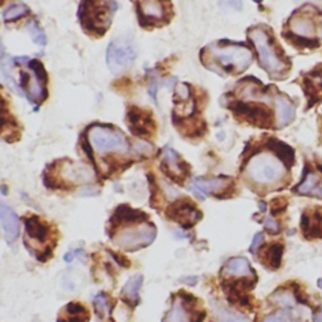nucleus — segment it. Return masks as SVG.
Masks as SVG:
<instances>
[{
	"mask_svg": "<svg viewBox=\"0 0 322 322\" xmlns=\"http://www.w3.org/2000/svg\"><path fill=\"white\" fill-rule=\"evenodd\" d=\"M253 54L242 44L222 41L209 44L200 52L201 63L213 72L238 75L252 63Z\"/></svg>",
	"mask_w": 322,
	"mask_h": 322,
	"instance_id": "nucleus-1",
	"label": "nucleus"
},
{
	"mask_svg": "<svg viewBox=\"0 0 322 322\" xmlns=\"http://www.w3.org/2000/svg\"><path fill=\"white\" fill-rule=\"evenodd\" d=\"M116 10V0H81L77 18L86 33L99 38L111 27Z\"/></svg>",
	"mask_w": 322,
	"mask_h": 322,
	"instance_id": "nucleus-2",
	"label": "nucleus"
},
{
	"mask_svg": "<svg viewBox=\"0 0 322 322\" xmlns=\"http://www.w3.org/2000/svg\"><path fill=\"white\" fill-rule=\"evenodd\" d=\"M86 144L91 150L99 154L126 153L129 140L121 130L111 125L93 124L86 131Z\"/></svg>",
	"mask_w": 322,
	"mask_h": 322,
	"instance_id": "nucleus-3",
	"label": "nucleus"
},
{
	"mask_svg": "<svg viewBox=\"0 0 322 322\" xmlns=\"http://www.w3.org/2000/svg\"><path fill=\"white\" fill-rule=\"evenodd\" d=\"M249 38L255 48L257 49L259 63L269 75H279L289 70L290 63L283 58L267 30H264L262 27L252 28L249 32Z\"/></svg>",
	"mask_w": 322,
	"mask_h": 322,
	"instance_id": "nucleus-4",
	"label": "nucleus"
},
{
	"mask_svg": "<svg viewBox=\"0 0 322 322\" xmlns=\"http://www.w3.org/2000/svg\"><path fill=\"white\" fill-rule=\"evenodd\" d=\"M28 70L22 69L19 72L20 90L24 91L28 101L33 104L34 109H38L48 97V75L44 64L39 59L27 61Z\"/></svg>",
	"mask_w": 322,
	"mask_h": 322,
	"instance_id": "nucleus-5",
	"label": "nucleus"
},
{
	"mask_svg": "<svg viewBox=\"0 0 322 322\" xmlns=\"http://www.w3.org/2000/svg\"><path fill=\"white\" fill-rule=\"evenodd\" d=\"M136 15L138 24L145 29L167 24L172 17L170 0H136Z\"/></svg>",
	"mask_w": 322,
	"mask_h": 322,
	"instance_id": "nucleus-6",
	"label": "nucleus"
},
{
	"mask_svg": "<svg viewBox=\"0 0 322 322\" xmlns=\"http://www.w3.org/2000/svg\"><path fill=\"white\" fill-rule=\"evenodd\" d=\"M283 164L272 154H258L247 165V174L258 184H272L283 176Z\"/></svg>",
	"mask_w": 322,
	"mask_h": 322,
	"instance_id": "nucleus-7",
	"label": "nucleus"
},
{
	"mask_svg": "<svg viewBox=\"0 0 322 322\" xmlns=\"http://www.w3.org/2000/svg\"><path fill=\"white\" fill-rule=\"evenodd\" d=\"M156 228L151 223H140L135 227H127L115 237V243L125 251L133 252L151 244L156 238Z\"/></svg>",
	"mask_w": 322,
	"mask_h": 322,
	"instance_id": "nucleus-8",
	"label": "nucleus"
},
{
	"mask_svg": "<svg viewBox=\"0 0 322 322\" xmlns=\"http://www.w3.org/2000/svg\"><path fill=\"white\" fill-rule=\"evenodd\" d=\"M135 58V48L126 39H115L106 51L107 67L114 75H120L129 69Z\"/></svg>",
	"mask_w": 322,
	"mask_h": 322,
	"instance_id": "nucleus-9",
	"label": "nucleus"
},
{
	"mask_svg": "<svg viewBox=\"0 0 322 322\" xmlns=\"http://www.w3.org/2000/svg\"><path fill=\"white\" fill-rule=\"evenodd\" d=\"M125 120H126L129 130L135 136L149 138L155 135L156 121L151 110L142 109L136 104H129L126 107Z\"/></svg>",
	"mask_w": 322,
	"mask_h": 322,
	"instance_id": "nucleus-10",
	"label": "nucleus"
},
{
	"mask_svg": "<svg viewBox=\"0 0 322 322\" xmlns=\"http://www.w3.org/2000/svg\"><path fill=\"white\" fill-rule=\"evenodd\" d=\"M161 169L175 183H183L189 172V165L180 158L176 151L167 148L162 151Z\"/></svg>",
	"mask_w": 322,
	"mask_h": 322,
	"instance_id": "nucleus-11",
	"label": "nucleus"
},
{
	"mask_svg": "<svg viewBox=\"0 0 322 322\" xmlns=\"http://www.w3.org/2000/svg\"><path fill=\"white\" fill-rule=\"evenodd\" d=\"M290 29L300 38L311 39L316 35L318 28L312 12L301 9L297 10L290 19Z\"/></svg>",
	"mask_w": 322,
	"mask_h": 322,
	"instance_id": "nucleus-12",
	"label": "nucleus"
},
{
	"mask_svg": "<svg viewBox=\"0 0 322 322\" xmlns=\"http://www.w3.org/2000/svg\"><path fill=\"white\" fill-rule=\"evenodd\" d=\"M167 217L182 224L183 227L189 228L194 226L201 218V213L190 203L189 200L176 201L167 210Z\"/></svg>",
	"mask_w": 322,
	"mask_h": 322,
	"instance_id": "nucleus-13",
	"label": "nucleus"
},
{
	"mask_svg": "<svg viewBox=\"0 0 322 322\" xmlns=\"http://www.w3.org/2000/svg\"><path fill=\"white\" fill-rule=\"evenodd\" d=\"M187 296H180L172 302L171 308L165 316L164 322H201L205 317V312H199L195 318H193L190 313L189 307H188Z\"/></svg>",
	"mask_w": 322,
	"mask_h": 322,
	"instance_id": "nucleus-14",
	"label": "nucleus"
},
{
	"mask_svg": "<svg viewBox=\"0 0 322 322\" xmlns=\"http://www.w3.org/2000/svg\"><path fill=\"white\" fill-rule=\"evenodd\" d=\"M229 180L223 177H196L194 179L192 190L198 195V198L204 199L210 193H219L228 190Z\"/></svg>",
	"mask_w": 322,
	"mask_h": 322,
	"instance_id": "nucleus-15",
	"label": "nucleus"
},
{
	"mask_svg": "<svg viewBox=\"0 0 322 322\" xmlns=\"http://www.w3.org/2000/svg\"><path fill=\"white\" fill-rule=\"evenodd\" d=\"M0 223L5 230V238L12 244L19 235V219L12 208L0 204Z\"/></svg>",
	"mask_w": 322,
	"mask_h": 322,
	"instance_id": "nucleus-16",
	"label": "nucleus"
},
{
	"mask_svg": "<svg viewBox=\"0 0 322 322\" xmlns=\"http://www.w3.org/2000/svg\"><path fill=\"white\" fill-rule=\"evenodd\" d=\"M233 110L235 111V114H242V116L244 119H247L251 122H257L259 121L261 126H266L264 122L269 121V114L267 110H264L263 107L257 106V104H248V103H238L233 107Z\"/></svg>",
	"mask_w": 322,
	"mask_h": 322,
	"instance_id": "nucleus-17",
	"label": "nucleus"
},
{
	"mask_svg": "<svg viewBox=\"0 0 322 322\" xmlns=\"http://www.w3.org/2000/svg\"><path fill=\"white\" fill-rule=\"evenodd\" d=\"M276 111L277 124L278 127H284L290 124L295 117V107L289 99L283 96L276 97Z\"/></svg>",
	"mask_w": 322,
	"mask_h": 322,
	"instance_id": "nucleus-18",
	"label": "nucleus"
},
{
	"mask_svg": "<svg viewBox=\"0 0 322 322\" xmlns=\"http://www.w3.org/2000/svg\"><path fill=\"white\" fill-rule=\"evenodd\" d=\"M223 272L227 274H232V276H252L253 269L249 266V262L245 258L242 257H234L227 262L226 266L223 267Z\"/></svg>",
	"mask_w": 322,
	"mask_h": 322,
	"instance_id": "nucleus-19",
	"label": "nucleus"
},
{
	"mask_svg": "<svg viewBox=\"0 0 322 322\" xmlns=\"http://www.w3.org/2000/svg\"><path fill=\"white\" fill-rule=\"evenodd\" d=\"M25 233L29 238H32L33 240H38V242H43L46 239L47 234H48V228L44 223H42L39 221V218L37 217H32V218L27 219L25 221Z\"/></svg>",
	"mask_w": 322,
	"mask_h": 322,
	"instance_id": "nucleus-20",
	"label": "nucleus"
},
{
	"mask_svg": "<svg viewBox=\"0 0 322 322\" xmlns=\"http://www.w3.org/2000/svg\"><path fill=\"white\" fill-rule=\"evenodd\" d=\"M283 255V247L279 243H273L263 249V261L264 263H268L271 268H279Z\"/></svg>",
	"mask_w": 322,
	"mask_h": 322,
	"instance_id": "nucleus-21",
	"label": "nucleus"
},
{
	"mask_svg": "<svg viewBox=\"0 0 322 322\" xmlns=\"http://www.w3.org/2000/svg\"><path fill=\"white\" fill-rule=\"evenodd\" d=\"M298 192L322 196V185L320 184V177L316 174H313V172H308L300 184V187H298Z\"/></svg>",
	"mask_w": 322,
	"mask_h": 322,
	"instance_id": "nucleus-22",
	"label": "nucleus"
},
{
	"mask_svg": "<svg viewBox=\"0 0 322 322\" xmlns=\"http://www.w3.org/2000/svg\"><path fill=\"white\" fill-rule=\"evenodd\" d=\"M29 13L30 10L27 5L22 4V3H15V4L8 7L7 10L3 13V19H4L5 23L17 22V20L27 17Z\"/></svg>",
	"mask_w": 322,
	"mask_h": 322,
	"instance_id": "nucleus-23",
	"label": "nucleus"
},
{
	"mask_svg": "<svg viewBox=\"0 0 322 322\" xmlns=\"http://www.w3.org/2000/svg\"><path fill=\"white\" fill-rule=\"evenodd\" d=\"M213 311L218 322H248V318L245 316L232 312L219 303H213Z\"/></svg>",
	"mask_w": 322,
	"mask_h": 322,
	"instance_id": "nucleus-24",
	"label": "nucleus"
},
{
	"mask_svg": "<svg viewBox=\"0 0 322 322\" xmlns=\"http://www.w3.org/2000/svg\"><path fill=\"white\" fill-rule=\"evenodd\" d=\"M142 282H144V277L140 276V274L129 279V282L125 284L124 290H122V293H124V296H126L127 300H131V301L137 300L138 291H140L141 286H142Z\"/></svg>",
	"mask_w": 322,
	"mask_h": 322,
	"instance_id": "nucleus-25",
	"label": "nucleus"
},
{
	"mask_svg": "<svg viewBox=\"0 0 322 322\" xmlns=\"http://www.w3.org/2000/svg\"><path fill=\"white\" fill-rule=\"evenodd\" d=\"M27 30L28 33H29L30 38L33 39V42L35 44H38V46H46L47 44V37H46V33H44V30L42 29V27L39 25V23L37 22L35 19H32L29 20V22L27 23Z\"/></svg>",
	"mask_w": 322,
	"mask_h": 322,
	"instance_id": "nucleus-26",
	"label": "nucleus"
},
{
	"mask_svg": "<svg viewBox=\"0 0 322 322\" xmlns=\"http://www.w3.org/2000/svg\"><path fill=\"white\" fill-rule=\"evenodd\" d=\"M273 149L278 151V154L284 159V160H289V162L293 160V150L290 148V146L284 145V144H281V142H274Z\"/></svg>",
	"mask_w": 322,
	"mask_h": 322,
	"instance_id": "nucleus-27",
	"label": "nucleus"
},
{
	"mask_svg": "<svg viewBox=\"0 0 322 322\" xmlns=\"http://www.w3.org/2000/svg\"><path fill=\"white\" fill-rule=\"evenodd\" d=\"M107 305H109V303H107V297L104 295H102V293L95 298V308L99 313L107 312V311H109Z\"/></svg>",
	"mask_w": 322,
	"mask_h": 322,
	"instance_id": "nucleus-28",
	"label": "nucleus"
},
{
	"mask_svg": "<svg viewBox=\"0 0 322 322\" xmlns=\"http://www.w3.org/2000/svg\"><path fill=\"white\" fill-rule=\"evenodd\" d=\"M286 205L287 203L284 199H274V200L271 203V209L272 211H273V214H277V213H281L282 210H284Z\"/></svg>",
	"mask_w": 322,
	"mask_h": 322,
	"instance_id": "nucleus-29",
	"label": "nucleus"
},
{
	"mask_svg": "<svg viewBox=\"0 0 322 322\" xmlns=\"http://www.w3.org/2000/svg\"><path fill=\"white\" fill-rule=\"evenodd\" d=\"M263 224H264V228H266L267 230H269L271 233H278L279 230L278 224H277V222L274 221L272 217H267V218L264 219Z\"/></svg>",
	"mask_w": 322,
	"mask_h": 322,
	"instance_id": "nucleus-30",
	"label": "nucleus"
},
{
	"mask_svg": "<svg viewBox=\"0 0 322 322\" xmlns=\"http://www.w3.org/2000/svg\"><path fill=\"white\" fill-rule=\"evenodd\" d=\"M263 234H262V233H257V234L255 235V238H253V240H252V244H251V252L252 253H256L257 252V249L259 247H261L262 245V243H263Z\"/></svg>",
	"mask_w": 322,
	"mask_h": 322,
	"instance_id": "nucleus-31",
	"label": "nucleus"
},
{
	"mask_svg": "<svg viewBox=\"0 0 322 322\" xmlns=\"http://www.w3.org/2000/svg\"><path fill=\"white\" fill-rule=\"evenodd\" d=\"M223 3H226L229 7L234 8L235 10H240L242 9V0H222Z\"/></svg>",
	"mask_w": 322,
	"mask_h": 322,
	"instance_id": "nucleus-32",
	"label": "nucleus"
},
{
	"mask_svg": "<svg viewBox=\"0 0 322 322\" xmlns=\"http://www.w3.org/2000/svg\"><path fill=\"white\" fill-rule=\"evenodd\" d=\"M264 322H283V321H282L278 316H269V317H267L266 320H264Z\"/></svg>",
	"mask_w": 322,
	"mask_h": 322,
	"instance_id": "nucleus-33",
	"label": "nucleus"
},
{
	"mask_svg": "<svg viewBox=\"0 0 322 322\" xmlns=\"http://www.w3.org/2000/svg\"><path fill=\"white\" fill-rule=\"evenodd\" d=\"M72 259H73V255H70V253H67V255L64 256V261L68 262V263H69V262H72Z\"/></svg>",
	"mask_w": 322,
	"mask_h": 322,
	"instance_id": "nucleus-34",
	"label": "nucleus"
},
{
	"mask_svg": "<svg viewBox=\"0 0 322 322\" xmlns=\"http://www.w3.org/2000/svg\"><path fill=\"white\" fill-rule=\"evenodd\" d=\"M317 284H318V287H320V289H322V279H321V278H320V279H318Z\"/></svg>",
	"mask_w": 322,
	"mask_h": 322,
	"instance_id": "nucleus-35",
	"label": "nucleus"
},
{
	"mask_svg": "<svg viewBox=\"0 0 322 322\" xmlns=\"http://www.w3.org/2000/svg\"><path fill=\"white\" fill-rule=\"evenodd\" d=\"M4 2H5V0H0V5L4 4Z\"/></svg>",
	"mask_w": 322,
	"mask_h": 322,
	"instance_id": "nucleus-36",
	"label": "nucleus"
},
{
	"mask_svg": "<svg viewBox=\"0 0 322 322\" xmlns=\"http://www.w3.org/2000/svg\"><path fill=\"white\" fill-rule=\"evenodd\" d=\"M255 2H257V3H258V2H262V0H255Z\"/></svg>",
	"mask_w": 322,
	"mask_h": 322,
	"instance_id": "nucleus-37",
	"label": "nucleus"
}]
</instances>
